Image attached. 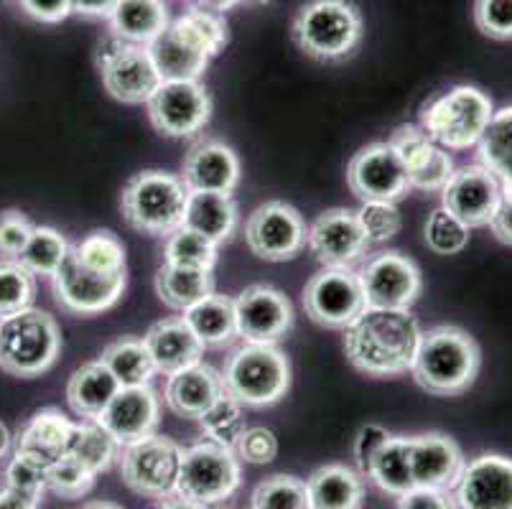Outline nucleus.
<instances>
[{
  "mask_svg": "<svg viewBox=\"0 0 512 509\" xmlns=\"http://www.w3.org/2000/svg\"><path fill=\"white\" fill-rule=\"evenodd\" d=\"M304 308L314 324L344 331L367 311L360 273L352 268H321L306 283Z\"/></svg>",
  "mask_w": 512,
  "mask_h": 509,
  "instance_id": "nucleus-11",
  "label": "nucleus"
},
{
  "mask_svg": "<svg viewBox=\"0 0 512 509\" xmlns=\"http://www.w3.org/2000/svg\"><path fill=\"white\" fill-rule=\"evenodd\" d=\"M222 392H225L222 372H217L209 364L197 362L176 372V375H169L164 400L176 415L197 420L214 400L220 398Z\"/></svg>",
  "mask_w": 512,
  "mask_h": 509,
  "instance_id": "nucleus-27",
  "label": "nucleus"
},
{
  "mask_svg": "<svg viewBox=\"0 0 512 509\" xmlns=\"http://www.w3.org/2000/svg\"><path fill=\"white\" fill-rule=\"evenodd\" d=\"M97 69L110 97L123 105H143L161 84V74L156 72L148 46L128 44L115 36H110L97 51Z\"/></svg>",
  "mask_w": 512,
  "mask_h": 509,
  "instance_id": "nucleus-12",
  "label": "nucleus"
},
{
  "mask_svg": "<svg viewBox=\"0 0 512 509\" xmlns=\"http://www.w3.org/2000/svg\"><path fill=\"white\" fill-rule=\"evenodd\" d=\"M74 420H69L62 410L57 408H44L36 410L26 426L18 431L16 441H13V451L29 454L34 459L44 461L51 466L57 459L67 454V443L72 436Z\"/></svg>",
  "mask_w": 512,
  "mask_h": 509,
  "instance_id": "nucleus-28",
  "label": "nucleus"
},
{
  "mask_svg": "<svg viewBox=\"0 0 512 509\" xmlns=\"http://www.w3.org/2000/svg\"><path fill=\"white\" fill-rule=\"evenodd\" d=\"M235 454L242 464L265 466L273 464L278 456V436L265 426L245 428L235 446Z\"/></svg>",
  "mask_w": 512,
  "mask_h": 509,
  "instance_id": "nucleus-50",
  "label": "nucleus"
},
{
  "mask_svg": "<svg viewBox=\"0 0 512 509\" xmlns=\"http://www.w3.org/2000/svg\"><path fill=\"white\" fill-rule=\"evenodd\" d=\"M347 184L362 202H398L411 191L406 166L388 140L370 143L352 156Z\"/></svg>",
  "mask_w": 512,
  "mask_h": 509,
  "instance_id": "nucleus-16",
  "label": "nucleus"
},
{
  "mask_svg": "<svg viewBox=\"0 0 512 509\" xmlns=\"http://www.w3.org/2000/svg\"><path fill=\"white\" fill-rule=\"evenodd\" d=\"M235 321L245 344H276L293 329V306L278 288L255 283L235 298Z\"/></svg>",
  "mask_w": 512,
  "mask_h": 509,
  "instance_id": "nucleus-18",
  "label": "nucleus"
},
{
  "mask_svg": "<svg viewBox=\"0 0 512 509\" xmlns=\"http://www.w3.org/2000/svg\"><path fill=\"white\" fill-rule=\"evenodd\" d=\"M153 509H204V507H199V504L189 502V499H181L179 494H174V497L161 499Z\"/></svg>",
  "mask_w": 512,
  "mask_h": 509,
  "instance_id": "nucleus-59",
  "label": "nucleus"
},
{
  "mask_svg": "<svg viewBox=\"0 0 512 509\" xmlns=\"http://www.w3.org/2000/svg\"><path fill=\"white\" fill-rule=\"evenodd\" d=\"M72 255L95 273H125V245L115 232L95 230L72 245Z\"/></svg>",
  "mask_w": 512,
  "mask_h": 509,
  "instance_id": "nucleus-41",
  "label": "nucleus"
},
{
  "mask_svg": "<svg viewBox=\"0 0 512 509\" xmlns=\"http://www.w3.org/2000/svg\"><path fill=\"white\" fill-rule=\"evenodd\" d=\"M240 214L232 194H212V191H189L184 209V227L199 232L214 245L230 240L237 230Z\"/></svg>",
  "mask_w": 512,
  "mask_h": 509,
  "instance_id": "nucleus-30",
  "label": "nucleus"
},
{
  "mask_svg": "<svg viewBox=\"0 0 512 509\" xmlns=\"http://www.w3.org/2000/svg\"><path fill=\"white\" fill-rule=\"evenodd\" d=\"M0 509H39V499L18 494L13 489H0Z\"/></svg>",
  "mask_w": 512,
  "mask_h": 509,
  "instance_id": "nucleus-57",
  "label": "nucleus"
},
{
  "mask_svg": "<svg viewBox=\"0 0 512 509\" xmlns=\"http://www.w3.org/2000/svg\"><path fill=\"white\" fill-rule=\"evenodd\" d=\"M423 329L408 308H367L344 329V354L370 377L411 372Z\"/></svg>",
  "mask_w": 512,
  "mask_h": 509,
  "instance_id": "nucleus-1",
  "label": "nucleus"
},
{
  "mask_svg": "<svg viewBox=\"0 0 512 509\" xmlns=\"http://www.w3.org/2000/svg\"><path fill=\"white\" fill-rule=\"evenodd\" d=\"M230 41L225 16L194 6L169 21V26L148 44L161 82H197L214 56H220Z\"/></svg>",
  "mask_w": 512,
  "mask_h": 509,
  "instance_id": "nucleus-2",
  "label": "nucleus"
},
{
  "mask_svg": "<svg viewBox=\"0 0 512 509\" xmlns=\"http://www.w3.org/2000/svg\"><path fill=\"white\" fill-rule=\"evenodd\" d=\"M423 240H426L428 250L436 255H459L469 245V227L449 209L439 207L428 214Z\"/></svg>",
  "mask_w": 512,
  "mask_h": 509,
  "instance_id": "nucleus-45",
  "label": "nucleus"
},
{
  "mask_svg": "<svg viewBox=\"0 0 512 509\" xmlns=\"http://www.w3.org/2000/svg\"><path fill=\"white\" fill-rule=\"evenodd\" d=\"M362 34V13L352 0H309L291 26L296 46L319 62H342L352 56Z\"/></svg>",
  "mask_w": 512,
  "mask_h": 509,
  "instance_id": "nucleus-4",
  "label": "nucleus"
},
{
  "mask_svg": "<svg viewBox=\"0 0 512 509\" xmlns=\"http://www.w3.org/2000/svg\"><path fill=\"white\" fill-rule=\"evenodd\" d=\"M245 405L235 400L230 392H222L220 398L214 400L202 415H199V428H202L204 441H212L217 446H225L235 451L237 441L245 433L248 423H245Z\"/></svg>",
  "mask_w": 512,
  "mask_h": 509,
  "instance_id": "nucleus-40",
  "label": "nucleus"
},
{
  "mask_svg": "<svg viewBox=\"0 0 512 509\" xmlns=\"http://www.w3.org/2000/svg\"><path fill=\"white\" fill-rule=\"evenodd\" d=\"M250 509H309L306 482L291 474H273L255 487Z\"/></svg>",
  "mask_w": 512,
  "mask_h": 509,
  "instance_id": "nucleus-44",
  "label": "nucleus"
},
{
  "mask_svg": "<svg viewBox=\"0 0 512 509\" xmlns=\"http://www.w3.org/2000/svg\"><path fill=\"white\" fill-rule=\"evenodd\" d=\"M357 219L370 245L393 240L403 227V217L395 202H362V207L357 209Z\"/></svg>",
  "mask_w": 512,
  "mask_h": 509,
  "instance_id": "nucleus-48",
  "label": "nucleus"
},
{
  "mask_svg": "<svg viewBox=\"0 0 512 509\" xmlns=\"http://www.w3.org/2000/svg\"><path fill=\"white\" fill-rule=\"evenodd\" d=\"M189 189L181 176L148 168L125 184L120 194L123 219L136 232L166 237L184 224V209Z\"/></svg>",
  "mask_w": 512,
  "mask_h": 509,
  "instance_id": "nucleus-5",
  "label": "nucleus"
},
{
  "mask_svg": "<svg viewBox=\"0 0 512 509\" xmlns=\"http://www.w3.org/2000/svg\"><path fill=\"white\" fill-rule=\"evenodd\" d=\"M441 202H444L441 207L462 219L469 230L490 227L502 204V184L482 163H472L456 168L449 184L441 191Z\"/></svg>",
  "mask_w": 512,
  "mask_h": 509,
  "instance_id": "nucleus-20",
  "label": "nucleus"
},
{
  "mask_svg": "<svg viewBox=\"0 0 512 509\" xmlns=\"http://www.w3.org/2000/svg\"><path fill=\"white\" fill-rule=\"evenodd\" d=\"M184 448L166 436H148L120 451V474L133 492L166 499L176 494Z\"/></svg>",
  "mask_w": 512,
  "mask_h": 509,
  "instance_id": "nucleus-10",
  "label": "nucleus"
},
{
  "mask_svg": "<svg viewBox=\"0 0 512 509\" xmlns=\"http://www.w3.org/2000/svg\"><path fill=\"white\" fill-rule=\"evenodd\" d=\"M158 418H161V400L156 390L151 385H141L120 387L118 395L102 410L97 423L125 448L153 436Z\"/></svg>",
  "mask_w": 512,
  "mask_h": 509,
  "instance_id": "nucleus-23",
  "label": "nucleus"
},
{
  "mask_svg": "<svg viewBox=\"0 0 512 509\" xmlns=\"http://www.w3.org/2000/svg\"><path fill=\"white\" fill-rule=\"evenodd\" d=\"M390 436H393V433H390L385 426H380V423H365V426L357 431L352 454H355V464L362 476H367L372 459H375V454L385 446V441H388Z\"/></svg>",
  "mask_w": 512,
  "mask_h": 509,
  "instance_id": "nucleus-52",
  "label": "nucleus"
},
{
  "mask_svg": "<svg viewBox=\"0 0 512 509\" xmlns=\"http://www.w3.org/2000/svg\"><path fill=\"white\" fill-rule=\"evenodd\" d=\"M398 158L406 166L408 184L418 191H444L454 176V158L446 148L431 140L421 125H400L388 140Z\"/></svg>",
  "mask_w": 512,
  "mask_h": 509,
  "instance_id": "nucleus-21",
  "label": "nucleus"
},
{
  "mask_svg": "<svg viewBox=\"0 0 512 509\" xmlns=\"http://www.w3.org/2000/svg\"><path fill=\"white\" fill-rule=\"evenodd\" d=\"M242 484V461L232 448L212 441H199L184 448L176 494L199 507H217L227 502Z\"/></svg>",
  "mask_w": 512,
  "mask_h": 509,
  "instance_id": "nucleus-9",
  "label": "nucleus"
},
{
  "mask_svg": "<svg viewBox=\"0 0 512 509\" xmlns=\"http://www.w3.org/2000/svg\"><path fill=\"white\" fill-rule=\"evenodd\" d=\"M153 128L166 138H192L212 118V97L202 82H161L146 102Z\"/></svg>",
  "mask_w": 512,
  "mask_h": 509,
  "instance_id": "nucleus-13",
  "label": "nucleus"
},
{
  "mask_svg": "<svg viewBox=\"0 0 512 509\" xmlns=\"http://www.w3.org/2000/svg\"><path fill=\"white\" fill-rule=\"evenodd\" d=\"M36 275L18 260H0V319L34 306Z\"/></svg>",
  "mask_w": 512,
  "mask_h": 509,
  "instance_id": "nucleus-43",
  "label": "nucleus"
},
{
  "mask_svg": "<svg viewBox=\"0 0 512 509\" xmlns=\"http://www.w3.org/2000/svg\"><path fill=\"white\" fill-rule=\"evenodd\" d=\"M148 352H151L153 364L158 375H176V372L202 362L204 344L199 342L194 331L181 319H164L153 324L143 336Z\"/></svg>",
  "mask_w": 512,
  "mask_h": 509,
  "instance_id": "nucleus-26",
  "label": "nucleus"
},
{
  "mask_svg": "<svg viewBox=\"0 0 512 509\" xmlns=\"http://www.w3.org/2000/svg\"><path fill=\"white\" fill-rule=\"evenodd\" d=\"M62 352V334L54 316L26 308L0 319V370L16 377H39L54 367Z\"/></svg>",
  "mask_w": 512,
  "mask_h": 509,
  "instance_id": "nucleus-6",
  "label": "nucleus"
},
{
  "mask_svg": "<svg viewBox=\"0 0 512 509\" xmlns=\"http://www.w3.org/2000/svg\"><path fill=\"white\" fill-rule=\"evenodd\" d=\"M367 479L390 497H403L416 489L411 471V436H390L372 459Z\"/></svg>",
  "mask_w": 512,
  "mask_h": 509,
  "instance_id": "nucleus-34",
  "label": "nucleus"
},
{
  "mask_svg": "<svg viewBox=\"0 0 512 509\" xmlns=\"http://www.w3.org/2000/svg\"><path fill=\"white\" fill-rule=\"evenodd\" d=\"M237 3H265V0H237Z\"/></svg>",
  "mask_w": 512,
  "mask_h": 509,
  "instance_id": "nucleus-63",
  "label": "nucleus"
},
{
  "mask_svg": "<svg viewBox=\"0 0 512 509\" xmlns=\"http://www.w3.org/2000/svg\"><path fill=\"white\" fill-rule=\"evenodd\" d=\"M222 382L245 408H268L286 398L291 362L276 344H242L227 359Z\"/></svg>",
  "mask_w": 512,
  "mask_h": 509,
  "instance_id": "nucleus-7",
  "label": "nucleus"
},
{
  "mask_svg": "<svg viewBox=\"0 0 512 509\" xmlns=\"http://www.w3.org/2000/svg\"><path fill=\"white\" fill-rule=\"evenodd\" d=\"M490 230L497 240L512 247V204L510 202L500 204V209H497V214L490 222Z\"/></svg>",
  "mask_w": 512,
  "mask_h": 509,
  "instance_id": "nucleus-56",
  "label": "nucleus"
},
{
  "mask_svg": "<svg viewBox=\"0 0 512 509\" xmlns=\"http://www.w3.org/2000/svg\"><path fill=\"white\" fill-rule=\"evenodd\" d=\"M367 308H411L423 291L421 268L403 252H380L357 270Z\"/></svg>",
  "mask_w": 512,
  "mask_h": 509,
  "instance_id": "nucleus-17",
  "label": "nucleus"
},
{
  "mask_svg": "<svg viewBox=\"0 0 512 509\" xmlns=\"http://www.w3.org/2000/svg\"><path fill=\"white\" fill-rule=\"evenodd\" d=\"M100 359L107 370L113 372L120 387L151 385L153 375H156V364H153L146 342L136 336H123L118 342L107 344Z\"/></svg>",
  "mask_w": 512,
  "mask_h": 509,
  "instance_id": "nucleus-36",
  "label": "nucleus"
},
{
  "mask_svg": "<svg viewBox=\"0 0 512 509\" xmlns=\"http://www.w3.org/2000/svg\"><path fill=\"white\" fill-rule=\"evenodd\" d=\"M181 319L194 331L204 347H225L237 336L235 298L209 293L192 308H186Z\"/></svg>",
  "mask_w": 512,
  "mask_h": 509,
  "instance_id": "nucleus-33",
  "label": "nucleus"
},
{
  "mask_svg": "<svg viewBox=\"0 0 512 509\" xmlns=\"http://www.w3.org/2000/svg\"><path fill=\"white\" fill-rule=\"evenodd\" d=\"M474 23L487 39L512 41V0H474Z\"/></svg>",
  "mask_w": 512,
  "mask_h": 509,
  "instance_id": "nucleus-49",
  "label": "nucleus"
},
{
  "mask_svg": "<svg viewBox=\"0 0 512 509\" xmlns=\"http://www.w3.org/2000/svg\"><path fill=\"white\" fill-rule=\"evenodd\" d=\"M11 448H13V436L11 431H8L6 423L0 420V459H6Z\"/></svg>",
  "mask_w": 512,
  "mask_h": 509,
  "instance_id": "nucleus-60",
  "label": "nucleus"
},
{
  "mask_svg": "<svg viewBox=\"0 0 512 509\" xmlns=\"http://www.w3.org/2000/svg\"><path fill=\"white\" fill-rule=\"evenodd\" d=\"M120 382L105 367L102 359L82 364L67 382V403L82 420H97L110 400L118 395Z\"/></svg>",
  "mask_w": 512,
  "mask_h": 509,
  "instance_id": "nucleus-31",
  "label": "nucleus"
},
{
  "mask_svg": "<svg viewBox=\"0 0 512 509\" xmlns=\"http://www.w3.org/2000/svg\"><path fill=\"white\" fill-rule=\"evenodd\" d=\"M309 509H362L365 476L344 464H327L306 479Z\"/></svg>",
  "mask_w": 512,
  "mask_h": 509,
  "instance_id": "nucleus-29",
  "label": "nucleus"
},
{
  "mask_svg": "<svg viewBox=\"0 0 512 509\" xmlns=\"http://www.w3.org/2000/svg\"><path fill=\"white\" fill-rule=\"evenodd\" d=\"M451 492L456 509H512V459L502 454L474 456Z\"/></svg>",
  "mask_w": 512,
  "mask_h": 509,
  "instance_id": "nucleus-22",
  "label": "nucleus"
},
{
  "mask_svg": "<svg viewBox=\"0 0 512 509\" xmlns=\"http://www.w3.org/2000/svg\"><path fill=\"white\" fill-rule=\"evenodd\" d=\"M153 286L166 306L184 314L186 308H192L194 303L214 293V278L209 270L179 268V265L164 263L156 270Z\"/></svg>",
  "mask_w": 512,
  "mask_h": 509,
  "instance_id": "nucleus-35",
  "label": "nucleus"
},
{
  "mask_svg": "<svg viewBox=\"0 0 512 509\" xmlns=\"http://www.w3.org/2000/svg\"><path fill=\"white\" fill-rule=\"evenodd\" d=\"M95 479L97 474H92L85 464H79L77 459L64 454L62 459H57L49 466V479H46V484H49V489L57 497L72 502V499H82L85 494H90V489L95 487Z\"/></svg>",
  "mask_w": 512,
  "mask_h": 509,
  "instance_id": "nucleus-47",
  "label": "nucleus"
},
{
  "mask_svg": "<svg viewBox=\"0 0 512 509\" xmlns=\"http://www.w3.org/2000/svg\"><path fill=\"white\" fill-rule=\"evenodd\" d=\"M118 0H72V13L85 18H110Z\"/></svg>",
  "mask_w": 512,
  "mask_h": 509,
  "instance_id": "nucleus-55",
  "label": "nucleus"
},
{
  "mask_svg": "<svg viewBox=\"0 0 512 509\" xmlns=\"http://www.w3.org/2000/svg\"><path fill=\"white\" fill-rule=\"evenodd\" d=\"M395 509H456L449 492H436V489H411L408 494L398 497Z\"/></svg>",
  "mask_w": 512,
  "mask_h": 509,
  "instance_id": "nucleus-54",
  "label": "nucleus"
},
{
  "mask_svg": "<svg viewBox=\"0 0 512 509\" xmlns=\"http://www.w3.org/2000/svg\"><path fill=\"white\" fill-rule=\"evenodd\" d=\"M482 163L502 186H512V105L495 110L490 125L477 143Z\"/></svg>",
  "mask_w": 512,
  "mask_h": 509,
  "instance_id": "nucleus-38",
  "label": "nucleus"
},
{
  "mask_svg": "<svg viewBox=\"0 0 512 509\" xmlns=\"http://www.w3.org/2000/svg\"><path fill=\"white\" fill-rule=\"evenodd\" d=\"M502 202L512 204V186H502Z\"/></svg>",
  "mask_w": 512,
  "mask_h": 509,
  "instance_id": "nucleus-62",
  "label": "nucleus"
},
{
  "mask_svg": "<svg viewBox=\"0 0 512 509\" xmlns=\"http://www.w3.org/2000/svg\"><path fill=\"white\" fill-rule=\"evenodd\" d=\"M306 222L299 209L286 202H265L245 224V242L255 258L286 263L306 247Z\"/></svg>",
  "mask_w": 512,
  "mask_h": 509,
  "instance_id": "nucleus-14",
  "label": "nucleus"
},
{
  "mask_svg": "<svg viewBox=\"0 0 512 509\" xmlns=\"http://www.w3.org/2000/svg\"><path fill=\"white\" fill-rule=\"evenodd\" d=\"M31 230L34 224L23 212H16V209L0 212V260H18L29 242Z\"/></svg>",
  "mask_w": 512,
  "mask_h": 509,
  "instance_id": "nucleus-51",
  "label": "nucleus"
},
{
  "mask_svg": "<svg viewBox=\"0 0 512 509\" xmlns=\"http://www.w3.org/2000/svg\"><path fill=\"white\" fill-rule=\"evenodd\" d=\"M462 448L444 433L411 436V471L413 484L421 489L451 492L464 469Z\"/></svg>",
  "mask_w": 512,
  "mask_h": 509,
  "instance_id": "nucleus-25",
  "label": "nucleus"
},
{
  "mask_svg": "<svg viewBox=\"0 0 512 509\" xmlns=\"http://www.w3.org/2000/svg\"><path fill=\"white\" fill-rule=\"evenodd\" d=\"M46 479H49V466L44 461L34 459V456L21 454V451H13L6 469H3L6 489H13V492L26 494V497L34 499H41V494L49 489Z\"/></svg>",
  "mask_w": 512,
  "mask_h": 509,
  "instance_id": "nucleus-46",
  "label": "nucleus"
},
{
  "mask_svg": "<svg viewBox=\"0 0 512 509\" xmlns=\"http://www.w3.org/2000/svg\"><path fill=\"white\" fill-rule=\"evenodd\" d=\"M492 115L490 97L472 84H459L423 107L421 128L446 151H467L482 140Z\"/></svg>",
  "mask_w": 512,
  "mask_h": 509,
  "instance_id": "nucleus-8",
  "label": "nucleus"
},
{
  "mask_svg": "<svg viewBox=\"0 0 512 509\" xmlns=\"http://www.w3.org/2000/svg\"><path fill=\"white\" fill-rule=\"evenodd\" d=\"M107 21L115 39L148 46L169 26L171 18L166 0H118Z\"/></svg>",
  "mask_w": 512,
  "mask_h": 509,
  "instance_id": "nucleus-32",
  "label": "nucleus"
},
{
  "mask_svg": "<svg viewBox=\"0 0 512 509\" xmlns=\"http://www.w3.org/2000/svg\"><path fill=\"white\" fill-rule=\"evenodd\" d=\"M51 280H54V296H57L59 306L67 314L77 316H95L113 308L123 298L125 286H128L125 273H95L79 263L72 250Z\"/></svg>",
  "mask_w": 512,
  "mask_h": 509,
  "instance_id": "nucleus-15",
  "label": "nucleus"
},
{
  "mask_svg": "<svg viewBox=\"0 0 512 509\" xmlns=\"http://www.w3.org/2000/svg\"><path fill=\"white\" fill-rule=\"evenodd\" d=\"M69 250H72V245H69L62 232L54 230V227H46V224H34L29 242L18 255V263L29 273L54 278V273L67 260Z\"/></svg>",
  "mask_w": 512,
  "mask_h": 509,
  "instance_id": "nucleus-39",
  "label": "nucleus"
},
{
  "mask_svg": "<svg viewBox=\"0 0 512 509\" xmlns=\"http://www.w3.org/2000/svg\"><path fill=\"white\" fill-rule=\"evenodd\" d=\"M82 509H123V507L115 502H90V504H85Z\"/></svg>",
  "mask_w": 512,
  "mask_h": 509,
  "instance_id": "nucleus-61",
  "label": "nucleus"
},
{
  "mask_svg": "<svg viewBox=\"0 0 512 509\" xmlns=\"http://www.w3.org/2000/svg\"><path fill=\"white\" fill-rule=\"evenodd\" d=\"M120 446L97 420H79L74 423L72 436L67 443V456L77 459L79 464H85L92 474H102L115 461H120Z\"/></svg>",
  "mask_w": 512,
  "mask_h": 509,
  "instance_id": "nucleus-37",
  "label": "nucleus"
},
{
  "mask_svg": "<svg viewBox=\"0 0 512 509\" xmlns=\"http://www.w3.org/2000/svg\"><path fill=\"white\" fill-rule=\"evenodd\" d=\"M181 181L189 191L232 194L240 184V158L222 140L204 138L186 153Z\"/></svg>",
  "mask_w": 512,
  "mask_h": 509,
  "instance_id": "nucleus-24",
  "label": "nucleus"
},
{
  "mask_svg": "<svg viewBox=\"0 0 512 509\" xmlns=\"http://www.w3.org/2000/svg\"><path fill=\"white\" fill-rule=\"evenodd\" d=\"M199 8H204V11H212V13H220V16H225V11H230V8L240 6L237 0H194Z\"/></svg>",
  "mask_w": 512,
  "mask_h": 509,
  "instance_id": "nucleus-58",
  "label": "nucleus"
},
{
  "mask_svg": "<svg viewBox=\"0 0 512 509\" xmlns=\"http://www.w3.org/2000/svg\"><path fill=\"white\" fill-rule=\"evenodd\" d=\"M482 367V352L469 331L441 324L423 331L411 375L428 395L456 398L474 385Z\"/></svg>",
  "mask_w": 512,
  "mask_h": 509,
  "instance_id": "nucleus-3",
  "label": "nucleus"
},
{
  "mask_svg": "<svg viewBox=\"0 0 512 509\" xmlns=\"http://www.w3.org/2000/svg\"><path fill=\"white\" fill-rule=\"evenodd\" d=\"M18 6L39 23H62L72 13V0H18Z\"/></svg>",
  "mask_w": 512,
  "mask_h": 509,
  "instance_id": "nucleus-53",
  "label": "nucleus"
},
{
  "mask_svg": "<svg viewBox=\"0 0 512 509\" xmlns=\"http://www.w3.org/2000/svg\"><path fill=\"white\" fill-rule=\"evenodd\" d=\"M164 263L179 265V268L209 270L212 273L214 263H217V245L181 224L179 230L166 235Z\"/></svg>",
  "mask_w": 512,
  "mask_h": 509,
  "instance_id": "nucleus-42",
  "label": "nucleus"
},
{
  "mask_svg": "<svg viewBox=\"0 0 512 509\" xmlns=\"http://www.w3.org/2000/svg\"><path fill=\"white\" fill-rule=\"evenodd\" d=\"M306 245L324 268H352L370 250L357 212L352 209H327L311 222Z\"/></svg>",
  "mask_w": 512,
  "mask_h": 509,
  "instance_id": "nucleus-19",
  "label": "nucleus"
}]
</instances>
